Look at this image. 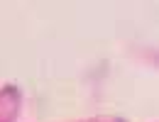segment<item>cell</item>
<instances>
[{"instance_id": "6da1fadb", "label": "cell", "mask_w": 159, "mask_h": 122, "mask_svg": "<svg viewBox=\"0 0 159 122\" xmlns=\"http://www.w3.org/2000/svg\"><path fill=\"white\" fill-rule=\"evenodd\" d=\"M22 107V93L17 85L7 83L0 88V122H15Z\"/></svg>"}, {"instance_id": "7a4b0ae2", "label": "cell", "mask_w": 159, "mask_h": 122, "mask_svg": "<svg viewBox=\"0 0 159 122\" xmlns=\"http://www.w3.org/2000/svg\"><path fill=\"white\" fill-rule=\"evenodd\" d=\"M79 122H127L122 117H110V115H103V117H91V120H79Z\"/></svg>"}]
</instances>
